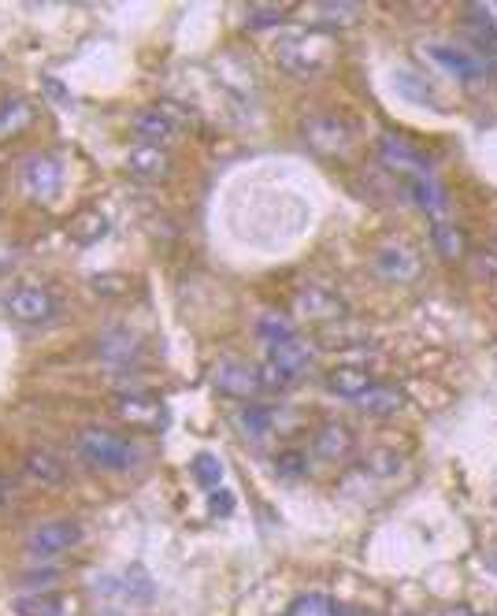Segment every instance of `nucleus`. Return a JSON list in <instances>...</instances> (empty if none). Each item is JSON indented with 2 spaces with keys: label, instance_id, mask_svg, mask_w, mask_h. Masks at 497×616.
Returning a JSON list of instances; mask_svg holds the SVG:
<instances>
[{
  "label": "nucleus",
  "instance_id": "5701e85b",
  "mask_svg": "<svg viewBox=\"0 0 497 616\" xmlns=\"http://www.w3.org/2000/svg\"><path fill=\"white\" fill-rule=\"evenodd\" d=\"M68 234H71L79 245H93V242H101V238L108 234V220H104L101 212L85 209V212H79V215H74V220H71Z\"/></svg>",
  "mask_w": 497,
  "mask_h": 616
},
{
  "label": "nucleus",
  "instance_id": "dca6fc26",
  "mask_svg": "<svg viewBox=\"0 0 497 616\" xmlns=\"http://www.w3.org/2000/svg\"><path fill=\"white\" fill-rule=\"evenodd\" d=\"M312 450H316V457H323L327 464H342L353 457L356 435L345 424H323L316 431V438H312Z\"/></svg>",
  "mask_w": 497,
  "mask_h": 616
},
{
  "label": "nucleus",
  "instance_id": "7ed1b4c3",
  "mask_svg": "<svg viewBox=\"0 0 497 616\" xmlns=\"http://www.w3.org/2000/svg\"><path fill=\"white\" fill-rule=\"evenodd\" d=\"M186 127H190V115L175 104H149L131 119V131L138 134V142L160 145V149H168Z\"/></svg>",
  "mask_w": 497,
  "mask_h": 616
},
{
  "label": "nucleus",
  "instance_id": "f704fd0d",
  "mask_svg": "<svg viewBox=\"0 0 497 616\" xmlns=\"http://www.w3.org/2000/svg\"><path fill=\"white\" fill-rule=\"evenodd\" d=\"M275 468L283 475H301L308 468V457L301 450H286V453H278V457H275Z\"/></svg>",
  "mask_w": 497,
  "mask_h": 616
},
{
  "label": "nucleus",
  "instance_id": "a211bd4d",
  "mask_svg": "<svg viewBox=\"0 0 497 616\" xmlns=\"http://www.w3.org/2000/svg\"><path fill=\"white\" fill-rule=\"evenodd\" d=\"M16 616H74V598L71 594H23L12 602Z\"/></svg>",
  "mask_w": 497,
  "mask_h": 616
},
{
  "label": "nucleus",
  "instance_id": "a878e982",
  "mask_svg": "<svg viewBox=\"0 0 497 616\" xmlns=\"http://www.w3.org/2000/svg\"><path fill=\"white\" fill-rule=\"evenodd\" d=\"M30 119H34V108H30L23 97H12V101H4V104H0V138L19 134L23 127H30Z\"/></svg>",
  "mask_w": 497,
  "mask_h": 616
},
{
  "label": "nucleus",
  "instance_id": "412c9836",
  "mask_svg": "<svg viewBox=\"0 0 497 616\" xmlns=\"http://www.w3.org/2000/svg\"><path fill=\"white\" fill-rule=\"evenodd\" d=\"M23 472L41 486H57L68 479V464H63L52 450H30L23 461Z\"/></svg>",
  "mask_w": 497,
  "mask_h": 616
},
{
  "label": "nucleus",
  "instance_id": "72a5a7b5",
  "mask_svg": "<svg viewBox=\"0 0 497 616\" xmlns=\"http://www.w3.org/2000/svg\"><path fill=\"white\" fill-rule=\"evenodd\" d=\"M419 79H413V74H397V90H402L405 97H413V101L419 104H438L435 101V93L427 90V85H416Z\"/></svg>",
  "mask_w": 497,
  "mask_h": 616
},
{
  "label": "nucleus",
  "instance_id": "f3484780",
  "mask_svg": "<svg viewBox=\"0 0 497 616\" xmlns=\"http://www.w3.org/2000/svg\"><path fill=\"white\" fill-rule=\"evenodd\" d=\"M356 405H361L364 416L386 420V416H397V413H402V408L408 405V397H405V391H397V386L375 383L364 397H356Z\"/></svg>",
  "mask_w": 497,
  "mask_h": 616
},
{
  "label": "nucleus",
  "instance_id": "c9c22d12",
  "mask_svg": "<svg viewBox=\"0 0 497 616\" xmlns=\"http://www.w3.org/2000/svg\"><path fill=\"white\" fill-rule=\"evenodd\" d=\"M231 494L226 491H212V513H231Z\"/></svg>",
  "mask_w": 497,
  "mask_h": 616
},
{
  "label": "nucleus",
  "instance_id": "0eeeda50",
  "mask_svg": "<svg viewBox=\"0 0 497 616\" xmlns=\"http://www.w3.org/2000/svg\"><path fill=\"white\" fill-rule=\"evenodd\" d=\"M82 543V524L79 521H45L27 535V549L34 557H57L68 554Z\"/></svg>",
  "mask_w": 497,
  "mask_h": 616
},
{
  "label": "nucleus",
  "instance_id": "c756f323",
  "mask_svg": "<svg viewBox=\"0 0 497 616\" xmlns=\"http://www.w3.org/2000/svg\"><path fill=\"white\" fill-rule=\"evenodd\" d=\"M256 331H261V339L267 342H286V339H297V327L290 323L286 316H275V312H267V316H261V323H256Z\"/></svg>",
  "mask_w": 497,
  "mask_h": 616
},
{
  "label": "nucleus",
  "instance_id": "39448f33",
  "mask_svg": "<svg viewBox=\"0 0 497 616\" xmlns=\"http://www.w3.org/2000/svg\"><path fill=\"white\" fill-rule=\"evenodd\" d=\"M4 309L12 312V320L19 323H49L52 316L60 312L57 297H52V290L45 286H34V283H23V286H12V294L4 297Z\"/></svg>",
  "mask_w": 497,
  "mask_h": 616
},
{
  "label": "nucleus",
  "instance_id": "423d86ee",
  "mask_svg": "<svg viewBox=\"0 0 497 616\" xmlns=\"http://www.w3.org/2000/svg\"><path fill=\"white\" fill-rule=\"evenodd\" d=\"M112 413L131 431H160L168 424V408L153 394H119L112 402Z\"/></svg>",
  "mask_w": 497,
  "mask_h": 616
},
{
  "label": "nucleus",
  "instance_id": "f03ea898",
  "mask_svg": "<svg viewBox=\"0 0 497 616\" xmlns=\"http://www.w3.org/2000/svg\"><path fill=\"white\" fill-rule=\"evenodd\" d=\"M79 457L97 472H126L138 461L134 442L108 427H85L79 435Z\"/></svg>",
  "mask_w": 497,
  "mask_h": 616
},
{
  "label": "nucleus",
  "instance_id": "aec40b11",
  "mask_svg": "<svg viewBox=\"0 0 497 616\" xmlns=\"http://www.w3.org/2000/svg\"><path fill=\"white\" fill-rule=\"evenodd\" d=\"M372 386H375V380L356 364H342V367H334V372H327V391L338 394V397H349V402L364 397Z\"/></svg>",
  "mask_w": 497,
  "mask_h": 616
},
{
  "label": "nucleus",
  "instance_id": "4468645a",
  "mask_svg": "<svg viewBox=\"0 0 497 616\" xmlns=\"http://www.w3.org/2000/svg\"><path fill=\"white\" fill-rule=\"evenodd\" d=\"M379 156H383L386 168H390V171H402V175H408V179H424V175H430L424 153H416L413 145L402 142V138H394V134H383Z\"/></svg>",
  "mask_w": 497,
  "mask_h": 616
},
{
  "label": "nucleus",
  "instance_id": "cd10ccee",
  "mask_svg": "<svg viewBox=\"0 0 497 616\" xmlns=\"http://www.w3.org/2000/svg\"><path fill=\"white\" fill-rule=\"evenodd\" d=\"M286 616H338V605H334L327 594H301V598L286 609Z\"/></svg>",
  "mask_w": 497,
  "mask_h": 616
},
{
  "label": "nucleus",
  "instance_id": "473e14b6",
  "mask_svg": "<svg viewBox=\"0 0 497 616\" xmlns=\"http://www.w3.org/2000/svg\"><path fill=\"white\" fill-rule=\"evenodd\" d=\"M93 294H104V297H119V294H126L131 290V279H123V275H101V279H93Z\"/></svg>",
  "mask_w": 497,
  "mask_h": 616
},
{
  "label": "nucleus",
  "instance_id": "9d476101",
  "mask_svg": "<svg viewBox=\"0 0 497 616\" xmlns=\"http://www.w3.org/2000/svg\"><path fill=\"white\" fill-rule=\"evenodd\" d=\"M294 312H297V320H305V323H342L345 320L342 297L331 294V290H320V286L301 290V294L294 297Z\"/></svg>",
  "mask_w": 497,
  "mask_h": 616
},
{
  "label": "nucleus",
  "instance_id": "7c9ffc66",
  "mask_svg": "<svg viewBox=\"0 0 497 616\" xmlns=\"http://www.w3.org/2000/svg\"><path fill=\"white\" fill-rule=\"evenodd\" d=\"M256 375H261V391H290V386L297 383L294 375L283 372V367L272 361H264L261 367H256Z\"/></svg>",
  "mask_w": 497,
  "mask_h": 616
},
{
  "label": "nucleus",
  "instance_id": "bb28decb",
  "mask_svg": "<svg viewBox=\"0 0 497 616\" xmlns=\"http://www.w3.org/2000/svg\"><path fill=\"white\" fill-rule=\"evenodd\" d=\"M286 16H294V4H248L245 8V27L264 30V27L283 23Z\"/></svg>",
  "mask_w": 497,
  "mask_h": 616
},
{
  "label": "nucleus",
  "instance_id": "58836bf2",
  "mask_svg": "<svg viewBox=\"0 0 497 616\" xmlns=\"http://www.w3.org/2000/svg\"><path fill=\"white\" fill-rule=\"evenodd\" d=\"M494 242H497V226H494Z\"/></svg>",
  "mask_w": 497,
  "mask_h": 616
},
{
  "label": "nucleus",
  "instance_id": "6e6552de",
  "mask_svg": "<svg viewBox=\"0 0 497 616\" xmlns=\"http://www.w3.org/2000/svg\"><path fill=\"white\" fill-rule=\"evenodd\" d=\"M60 186H63V171H60L57 160H52L49 153L27 156V164H23V190L30 193V198L41 201V204H49L60 193Z\"/></svg>",
  "mask_w": 497,
  "mask_h": 616
},
{
  "label": "nucleus",
  "instance_id": "20e7f679",
  "mask_svg": "<svg viewBox=\"0 0 497 616\" xmlns=\"http://www.w3.org/2000/svg\"><path fill=\"white\" fill-rule=\"evenodd\" d=\"M305 142L323 156H345L356 142V131L342 115H312L305 123Z\"/></svg>",
  "mask_w": 497,
  "mask_h": 616
},
{
  "label": "nucleus",
  "instance_id": "c85d7f7f",
  "mask_svg": "<svg viewBox=\"0 0 497 616\" xmlns=\"http://www.w3.org/2000/svg\"><path fill=\"white\" fill-rule=\"evenodd\" d=\"M190 468H193V479H197L201 486H209V491H215L220 479H223V461L212 457V453H197Z\"/></svg>",
  "mask_w": 497,
  "mask_h": 616
},
{
  "label": "nucleus",
  "instance_id": "6ab92c4d",
  "mask_svg": "<svg viewBox=\"0 0 497 616\" xmlns=\"http://www.w3.org/2000/svg\"><path fill=\"white\" fill-rule=\"evenodd\" d=\"M312 356H316V353H312V345L305 339H286V342L272 345V356H267V361L278 364L283 372H290L294 380H301V375L312 367Z\"/></svg>",
  "mask_w": 497,
  "mask_h": 616
},
{
  "label": "nucleus",
  "instance_id": "f8f14e48",
  "mask_svg": "<svg viewBox=\"0 0 497 616\" xmlns=\"http://www.w3.org/2000/svg\"><path fill=\"white\" fill-rule=\"evenodd\" d=\"M427 57L435 60L442 71H449L457 82H468L471 85V82H479L483 74H486V63L479 57L453 49V46H446V41H435V46H427Z\"/></svg>",
  "mask_w": 497,
  "mask_h": 616
},
{
  "label": "nucleus",
  "instance_id": "ddd939ff",
  "mask_svg": "<svg viewBox=\"0 0 497 616\" xmlns=\"http://www.w3.org/2000/svg\"><path fill=\"white\" fill-rule=\"evenodd\" d=\"M212 383H215V391L220 394L242 397V402H248L253 394H261V375H256V367L237 364V361H223L220 367H215Z\"/></svg>",
  "mask_w": 497,
  "mask_h": 616
},
{
  "label": "nucleus",
  "instance_id": "4c0bfd02",
  "mask_svg": "<svg viewBox=\"0 0 497 616\" xmlns=\"http://www.w3.org/2000/svg\"><path fill=\"white\" fill-rule=\"evenodd\" d=\"M8 498H12V486H8L4 479H0V509L8 505Z\"/></svg>",
  "mask_w": 497,
  "mask_h": 616
},
{
  "label": "nucleus",
  "instance_id": "f257e3e1",
  "mask_svg": "<svg viewBox=\"0 0 497 616\" xmlns=\"http://www.w3.org/2000/svg\"><path fill=\"white\" fill-rule=\"evenodd\" d=\"M275 63L294 79H320L338 63V38L327 30H297L275 41Z\"/></svg>",
  "mask_w": 497,
  "mask_h": 616
},
{
  "label": "nucleus",
  "instance_id": "e433bc0d",
  "mask_svg": "<svg viewBox=\"0 0 497 616\" xmlns=\"http://www.w3.org/2000/svg\"><path fill=\"white\" fill-rule=\"evenodd\" d=\"M430 616H475L468 605H446V609H438V613H430Z\"/></svg>",
  "mask_w": 497,
  "mask_h": 616
},
{
  "label": "nucleus",
  "instance_id": "393cba45",
  "mask_svg": "<svg viewBox=\"0 0 497 616\" xmlns=\"http://www.w3.org/2000/svg\"><path fill=\"white\" fill-rule=\"evenodd\" d=\"M435 250L446 256V261H464V253H468V234L453 223H435Z\"/></svg>",
  "mask_w": 497,
  "mask_h": 616
},
{
  "label": "nucleus",
  "instance_id": "9b49d317",
  "mask_svg": "<svg viewBox=\"0 0 497 616\" xmlns=\"http://www.w3.org/2000/svg\"><path fill=\"white\" fill-rule=\"evenodd\" d=\"M126 171L142 182H164L171 179V171H175V160H171L168 149L138 142L131 145V153H126Z\"/></svg>",
  "mask_w": 497,
  "mask_h": 616
},
{
  "label": "nucleus",
  "instance_id": "4be33fe9",
  "mask_svg": "<svg viewBox=\"0 0 497 616\" xmlns=\"http://www.w3.org/2000/svg\"><path fill=\"white\" fill-rule=\"evenodd\" d=\"M408 193H413L419 209H424L427 215H435V220H438L442 212L449 209V201H446V190H442L438 182L430 179V175H424V179H408Z\"/></svg>",
  "mask_w": 497,
  "mask_h": 616
},
{
  "label": "nucleus",
  "instance_id": "1a4fd4ad",
  "mask_svg": "<svg viewBox=\"0 0 497 616\" xmlns=\"http://www.w3.org/2000/svg\"><path fill=\"white\" fill-rule=\"evenodd\" d=\"M375 272L390 283H413V279L424 272V261L408 242H386L379 253H375Z\"/></svg>",
  "mask_w": 497,
  "mask_h": 616
},
{
  "label": "nucleus",
  "instance_id": "2f4dec72",
  "mask_svg": "<svg viewBox=\"0 0 497 616\" xmlns=\"http://www.w3.org/2000/svg\"><path fill=\"white\" fill-rule=\"evenodd\" d=\"M361 12H364L361 4H320V16L334 19L331 27H353L356 19H361Z\"/></svg>",
  "mask_w": 497,
  "mask_h": 616
},
{
  "label": "nucleus",
  "instance_id": "b1692460",
  "mask_svg": "<svg viewBox=\"0 0 497 616\" xmlns=\"http://www.w3.org/2000/svg\"><path fill=\"white\" fill-rule=\"evenodd\" d=\"M275 424H278V413L275 408H264V405H245L242 413H237V427H242L245 435H253V438L272 435Z\"/></svg>",
  "mask_w": 497,
  "mask_h": 616
},
{
  "label": "nucleus",
  "instance_id": "2eb2a0df",
  "mask_svg": "<svg viewBox=\"0 0 497 616\" xmlns=\"http://www.w3.org/2000/svg\"><path fill=\"white\" fill-rule=\"evenodd\" d=\"M464 34L471 38L475 52H483V63L497 60V23L490 19L483 4H468L464 8Z\"/></svg>",
  "mask_w": 497,
  "mask_h": 616
}]
</instances>
